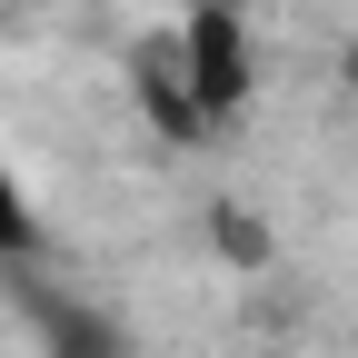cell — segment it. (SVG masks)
Returning a JSON list of instances; mask_svg holds the SVG:
<instances>
[{"label":"cell","instance_id":"1","mask_svg":"<svg viewBox=\"0 0 358 358\" xmlns=\"http://www.w3.org/2000/svg\"><path fill=\"white\" fill-rule=\"evenodd\" d=\"M179 60H189V90H199L209 129H239L249 120V90H259L249 10H179Z\"/></svg>","mask_w":358,"mask_h":358},{"label":"cell","instance_id":"2","mask_svg":"<svg viewBox=\"0 0 358 358\" xmlns=\"http://www.w3.org/2000/svg\"><path fill=\"white\" fill-rule=\"evenodd\" d=\"M10 279H20V319H30V348L40 358H140V338H129V319L110 299L50 289V279H30V268H10Z\"/></svg>","mask_w":358,"mask_h":358},{"label":"cell","instance_id":"3","mask_svg":"<svg viewBox=\"0 0 358 358\" xmlns=\"http://www.w3.org/2000/svg\"><path fill=\"white\" fill-rule=\"evenodd\" d=\"M129 100H140L150 140H169V150H209V140H219L209 110H199V90H189V60H179V20L129 50Z\"/></svg>","mask_w":358,"mask_h":358},{"label":"cell","instance_id":"4","mask_svg":"<svg viewBox=\"0 0 358 358\" xmlns=\"http://www.w3.org/2000/svg\"><path fill=\"white\" fill-rule=\"evenodd\" d=\"M30 259H40V209L20 189V169L0 159V268H30Z\"/></svg>","mask_w":358,"mask_h":358},{"label":"cell","instance_id":"5","mask_svg":"<svg viewBox=\"0 0 358 358\" xmlns=\"http://www.w3.org/2000/svg\"><path fill=\"white\" fill-rule=\"evenodd\" d=\"M338 90L358 100V30H348V50H338Z\"/></svg>","mask_w":358,"mask_h":358},{"label":"cell","instance_id":"6","mask_svg":"<svg viewBox=\"0 0 358 358\" xmlns=\"http://www.w3.org/2000/svg\"><path fill=\"white\" fill-rule=\"evenodd\" d=\"M179 10H259V0H179Z\"/></svg>","mask_w":358,"mask_h":358}]
</instances>
